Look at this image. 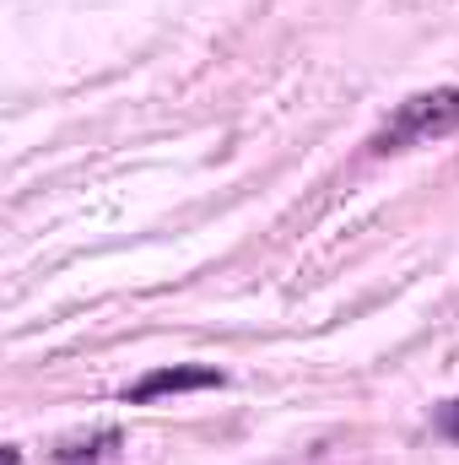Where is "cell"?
I'll list each match as a JSON object with an SVG mask.
<instances>
[{
  "label": "cell",
  "mask_w": 459,
  "mask_h": 465,
  "mask_svg": "<svg viewBox=\"0 0 459 465\" xmlns=\"http://www.w3.org/2000/svg\"><path fill=\"white\" fill-rule=\"evenodd\" d=\"M454 130H459V87H433V93L405 98L378 124L373 152H411V146H427V141L454 135Z\"/></svg>",
  "instance_id": "6da1fadb"
},
{
  "label": "cell",
  "mask_w": 459,
  "mask_h": 465,
  "mask_svg": "<svg viewBox=\"0 0 459 465\" xmlns=\"http://www.w3.org/2000/svg\"><path fill=\"white\" fill-rule=\"evenodd\" d=\"M217 384H222L217 368H206V362H173V368H157V373L135 379V384L124 390V401H130V406H151V401H162V395H190V390H217Z\"/></svg>",
  "instance_id": "7a4b0ae2"
},
{
  "label": "cell",
  "mask_w": 459,
  "mask_h": 465,
  "mask_svg": "<svg viewBox=\"0 0 459 465\" xmlns=\"http://www.w3.org/2000/svg\"><path fill=\"white\" fill-rule=\"evenodd\" d=\"M438 428H444L449 439H459V401H449V406H438Z\"/></svg>",
  "instance_id": "3957f363"
}]
</instances>
